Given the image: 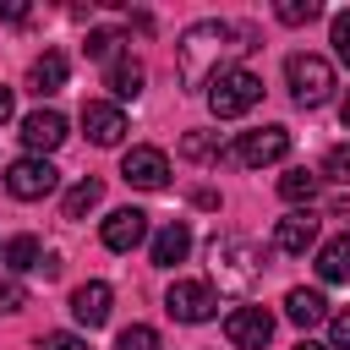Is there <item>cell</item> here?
Segmentation results:
<instances>
[{"instance_id": "cell-11", "label": "cell", "mask_w": 350, "mask_h": 350, "mask_svg": "<svg viewBox=\"0 0 350 350\" xmlns=\"http://www.w3.org/2000/svg\"><path fill=\"white\" fill-rule=\"evenodd\" d=\"M82 131H88L93 148H115V142L126 137V115H120V104H104V98L82 104Z\"/></svg>"}, {"instance_id": "cell-2", "label": "cell", "mask_w": 350, "mask_h": 350, "mask_svg": "<svg viewBox=\"0 0 350 350\" xmlns=\"http://www.w3.org/2000/svg\"><path fill=\"white\" fill-rule=\"evenodd\" d=\"M208 257H213L219 284H230V290L257 284V279H262V268H268V262H262V246H257V241H246V235H213Z\"/></svg>"}, {"instance_id": "cell-7", "label": "cell", "mask_w": 350, "mask_h": 350, "mask_svg": "<svg viewBox=\"0 0 350 350\" xmlns=\"http://www.w3.org/2000/svg\"><path fill=\"white\" fill-rule=\"evenodd\" d=\"M120 180L137 186V191H164V186H170V159H164V148H126Z\"/></svg>"}, {"instance_id": "cell-23", "label": "cell", "mask_w": 350, "mask_h": 350, "mask_svg": "<svg viewBox=\"0 0 350 350\" xmlns=\"http://www.w3.org/2000/svg\"><path fill=\"white\" fill-rule=\"evenodd\" d=\"M279 197L284 202H312L317 197V175L312 170H284L279 175Z\"/></svg>"}, {"instance_id": "cell-32", "label": "cell", "mask_w": 350, "mask_h": 350, "mask_svg": "<svg viewBox=\"0 0 350 350\" xmlns=\"http://www.w3.org/2000/svg\"><path fill=\"white\" fill-rule=\"evenodd\" d=\"M0 16H5V22H27V5H22V0H0Z\"/></svg>"}, {"instance_id": "cell-24", "label": "cell", "mask_w": 350, "mask_h": 350, "mask_svg": "<svg viewBox=\"0 0 350 350\" xmlns=\"http://www.w3.org/2000/svg\"><path fill=\"white\" fill-rule=\"evenodd\" d=\"M120 44H126V38H120V33H115V27H93V33H88V44H82V49H88V60H104V66H109V60H115V55H126V49H120Z\"/></svg>"}, {"instance_id": "cell-30", "label": "cell", "mask_w": 350, "mask_h": 350, "mask_svg": "<svg viewBox=\"0 0 350 350\" xmlns=\"http://www.w3.org/2000/svg\"><path fill=\"white\" fill-rule=\"evenodd\" d=\"M27 306V290L16 279H0V312H22Z\"/></svg>"}, {"instance_id": "cell-21", "label": "cell", "mask_w": 350, "mask_h": 350, "mask_svg": "<svg viewBox=\"0 0 350 350\" xmlns=\"http://www.w3.org/2000/svg\"><path fill=\"white\" fill-rule=\"evenodd\" d=\"M104 202V180H93V175H82L71 191H66V202H60V219H88L93 208Z\"/></svg>"}, {"instance_id": "cell-18", "label": "cell", "mask_w": 350, "mask_h": 350, "mask_svg": "<svg viewBox=\"0 0 350 350\" xmlns=\"http://www.w3.org/2000/svg\"><path fill=\"white\" fill-rule=\"evenodd\" d=\"M27 88H33L38 98L60 93V88H66V55H60V49H44V55L33 60V71H27Z\"/></svg>"}, {"instance_id": "cell-25", "label": "cell", "mask_w": 350, "mask_h": 350, "mask_svg": "<svg viewBox=\"0 0 350 350\" xmlns=\"http://www.w3.org/2000/svg\"><path fill=\"white\" fill-rule=\"evenodd\" d=\"M115 350H164V345H159V334H153L148 323H131V328H120Z\"/></svg>"}, {"instance_id": "cell-10", "label": "cell", "mask_w": 350, "mask_h": 350, "mask_svg": "<svg viewBox=\"0 0 350 350\" xmlns=\"http://www.w3.org/2000/svg\"><path fill=\"white\" fill-rule=\"evenodd\" d=\"M284 153H290V131H284V126H262V131H246V137L235 142V159H241V164H252V170L279 164Z\"/></svg>"}, {"instance_id": "cell-22", "label": "cell", "mask_w": 350, "mask_h": 350, "mask_svg": "<svg viewBox=\"0 0 350 350\" xmlns=\"http://www.w3.org/2000/svg\"><path fill=\"white\" fill-rule=\"evenodd\" d=\"M180 159H191V164H219V159H224L219 131H191V137H180Z\"/></svg>"}, {"instance_id": "cell-19", "label": "cell", "mask_w": 350, "mask_h": 350, "mask_svg": "<svg viewBox=\"0 0 350 350\" xmlns=\"http://www.w3.org/2000/svg\"><path fill=\"white\" fill-rule=\"evenodd\" d=\"M0 262H5L11 273H33V268L49 262V252L38 246V235H11V241L0 246Z\"/></svg>"}, {"instance_id": "cell-12", "label": "cell", "mask_w": 350, "mask_h": 350, "mask_svg": "<svg viewBox=\"0 0 350 350\" xmlns=\"http://www.w3.org/2000/svg\"><path fill=\"white\" fill-rule=\"evenodd\" d=\"M98 235H104V246H109V252H131V246H142V241H148V213H142V208H115V213L104 219V230H98Z\"/></svg>"}, {"instance_id": "cell-29", "label": "cell", "mask_w": 350, "mask_h": 350, "mask_svg": "<svg viewBox=\"0 0 350 350\" xmlns=\"http://www.w3.org/2000/svg\"><path fill=\"white\" fill-rule=\"evenodd\" d=\"M328 350H350V306L328 317Z\"/></svg>"}, {"instance_id": "cell-17", "label": "cell", "mask_w": 350, "mask_h": 350, "mask_svg": "<svg viewBox=\"0 0 350 350\" xmlns=\"http://www.w3.org/2000/svg\"><path fill=\"white\" fill-rule=\"evenodd\" d=\"M317 279L323 284H345L350 279V230H339L334 241L317 246Z\"/></svg>"}, {"instance_id": "cell-6", "label": "cell", "mask_w": 350, "mask_h": 350, "mask_svg": "<svg viewBox=\"0 0 350 350\" xmlns=\"http://www.w3.org/2000/svg\"><path fill=\"white\" fill-rule=\"evenodd\" d=\"M164 312H170L175 323H208V317L219 312V295H213L208 279H175V284L164 290Z\"/></svg>"}, {"instance_id": "cell-16", "label": "cell", "mask_w": 350, "mask_h": 350, "mask_svg": "<svg viewBox=\"0 0 350 350\" xmlns=\"http://www.w3.org/2000/svg\"><path fill=\"white\" fill-rule=\"evenodd\" d=\"M284 317H290L295 328H317V323H328V301H323V290L295 284V290L284 295Z\"/></svg>"}, {"instance_id": "cell-13", "label": "cell", "mask_w": 350, "mask_h": 350, "mask_svg": "<svg viewBox=\"0 0 350 350\" xmlns=\"http://www.w3.org/2000/svg\"><path fill=\"white\" fill-rule=\"evenodd\" d=\"M109 301H115V290H109L104 279H88V284L71 290V317H77L82 328H104V323H109Z\"/></svg>"}, {"instance_id": "cell-8", "label": "cell", "mask_w": 350, "mask_h": 350, "mask_svg": "<svg viewBox=\"0 0 350 350\" xmlns=\"http://www.w3.org/2000/svg\"><path fill=\"white\" fill-rule=\"evenodd\" d=\"M224 339H230L235 350H268V339H273V312H262V306H235V312H224Z\"/></svg>"}, {"instance_id": "cell-4", "label": "cell", "mask_w": 350, "mask_h": 350, "mask_svg": "<svg viewBox=\"0 0 350 350\" xmlns=\"http://www.w3.org/2000/svg\"><path fill=\"white\" fill-rule=\"evenodd\" d=\"M284 82H290V98L301 104V109H317V104H328V93H334V66L323 60V55H290L284 60Z\"/></svg>"}, {"instance_id": "cell-1", "label": "cell", "mask_w": 350, "mask_h": 350, "mask_svg": "<svg viewBox=\"0 0 350 350\" xmlns=\"http://www.w3.org/2000/svg\"><path fill=\"white\" fill-rule=\"evenodd\" d=\"M246 49H252V33H246V27H235V22H219V16L191 22V27L180 33V44H175L180 82L197 93V88H208L213 77L235 71V55H246Z\"/></svg>"}, {"instance_id": "cell-14", "label": "cell", "mask_w": 350, "mask_h": 350, "mask_svg": "<svg viewBox=\"0 0 350 350\" xmlns=\"http://www.w3.org/2000/svg\"><path fill=\"white\" fill-rule=\"evenodd\" d=\"M312 246H317V219H312V213H290V219L273 224V252L301 257V252H312Z\"/></svg>"}, {"instance_id": "cell-15", "label": "cell", "mask_w": 350, "mask_h": 350, "mask_svg": "<svg viewBox=\"0 0 350 350\" xmlns=\"http://www.w3.org/2000/svg\"><path fill=\"white\" fill-rule=\"evenodd\" d=\"M186 252H191V224H186V219H170V224L153 235V246H148V257H153L159 268L186 262Z\"/></svg>"}, {"instance_id": "cell-31", "label": "cell", "mask_w": 350, "mask_h": 350, "mask_svg": "<svg viewBox=\"0 0 350 350\" xmlns=\"http://www.w3.org/2000/svg\"><path fill=\"white\" fill-rule=\"evenodd\" d=\"M38 350H93L88 339H77V334H44L38 339Z\"/></svg>"}, {"instance_id": "cell-34", "label": "cell", "mask_w": 350, "mask_h": 350, "mask_svg": "<svg viewBox=\"0 0 350 350\" xmlns=\"http://www.w3.org/2000/svg\"><path fill=\"white\" fill-rule=\"evenodd\" d=\"M334 219H350V197H334Z\"/></svg>"}, {"instance_id": "cell-36", "label": "cell", "mask_w": 350, "mask_h": 350, "mask_svg": "<svg viewBox=\"0 0 350 350\" xmlns=\"http://www.w3.org/2000/svg\"><path fill=\"white\" fill-rule=\"evenodd\" d=\"M339 120H345V131H350V98H345V109H339Z\"/></svg>"}, {"instance_id": "cell-26", "label": "cell", "mask_w": 350, "mask_h": 350, "mask_svg": "<svg viewBox=\"0 0 350 350\" xmlns=\"http://www.w3.org/2000/svg\"><path fill=\"white\" fill-rule=\"evenodd\" d=\"M273 16H279L284 27H301V22H312V16H317V0H279V5H273Z\"/></svg>"}, {"instance_id": "cell-20", "label": "cell", "mask_w": 350, "mask_h": 350, "mask_svg": "<svg viewBox=\"0 0 350 350\" xmlns=\"http://www.w3.org/2000/svg\"><path fill=\"white\" fill-rule=\"evenodd\" d=\"M104 88H109L115 98H137V93H142V60L115 55V60L104 66Z\"/></svg>"}, {"instance_id": "cell-5", "label": "cell", "mask_w": 350, "mask_h": 350, "mask_svg": "<svg viewBox=\"0 0 350 350\" xmlns=\"http://www.w3.org/2000/svg\"><path fill=\"white\" fill-rule=\"evenodd\" d=\"M0 180H5V191L16 197V202H38V197H49L55 186H60V170L49 164V159H16L11 170H0Z\"/></svg>"}, {"instance_id": "cell-33", "label": "cell", "mask_w": 350, "mask_h": 350, "mask_svg": "<svg viewBox=\"0 0 350 350\" xmlns=\"http://www.w3.org/2000/svg\"><path fill=\"white\" fill-rule=\"evenodd\" d=\"M11 109H16V93H11V88H0V120H11Z\"/></svg>"}, {"instance_id": "cell-27", "label": "cell", "mask_w": 350, "mask_h": 350, "mask_svg": "<svg viewBox=\"0 0 350 350\" xmlns=\"http://www.w3.org/2000/svg\"><path fill=\"white\" fill-rule=\"evenodd\" d=\"M328 44H334V55L350 66V11H339V16H334V27H328Z\"/></svg>"}, {"instance_id": "cell-28", "label": "cell", "mask_w": 350, "mask_h": 350, "mask_svg": "<svg viewBox=\"0 0 350 350\" xmlns=\"http://www.w3.org/2000/svg\"><path fill=\"white\" fill-rule=\"evenodd\" d=\"M323 175H334V180H350V142L328 148V159H323Z\"/></svg>"}, {"instance_id": "cell-3", "label": "cell", "mask_w": 350, "mask_h": 350, "mask_svg": "<svg viewBox=\"0 0 350 350\" xmlns=\"http://www.w3.org/2000/svg\"><path fill=\"white\" fill-rule=\"evenodd\" d=\"M257 98H262V77L246 71V66H235V71H224V77L208 82V109H213V120H241Z\"/></svg>"}, {"instance_id": "cell-9", "label": "cell", "mask_w": 350, "mask_h": 350, "mask_svg": "<svg viewBox=\"0 0 350 350\" xmlns=\"http://www.w3.org/2000/svg\"><path fill=\"white\" fill-rule=\"evenodd\" d=\"M60 142H66V115H60V109H33V115H22V148H27L33 159L55 153Z\"/></svg>"}, {"instance_id": "cell-35", "label": "cell", "mask_w": 350, "mask_h": 350, "mask_svg": "<svg viewBox=\"0 0 350 350\" xmlns=\"http://www.w3.org/2000/svg\"><path fill=\"white\" fill-rule=\"evenodd\" d=\"M295 350H328V345H317V339H301V345H295Z\"/></svg>"}]
</instances>
